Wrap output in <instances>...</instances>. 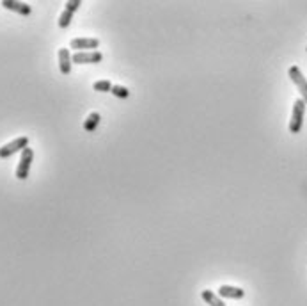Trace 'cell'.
Listing matches in <instances>:
<instances>
[{
	"label": "cell",
	"instance_id": "6da1fadb",
	"mask_svg": "<svg viewBox=\"0 0 307 306\" xmlns=\"http://www.w3.org/2000/svg\"><path fill=\"white\" fill-rule=\"evenodd\" d=\"M305 102L302 98H298L293 103V112H291V119H289V132L291 133H298L302 130V123H303V114H305Z\"/></svg>",
	"mask_w": 307,
	"mask_h": 306
},
{
	"label": "cell",
	"instance_id": "7a4b0ae2",
	"mask_svg": "<svg viewBox=\"0 0 307 306\" xmlns=\"http://www.w3.org/2000/svg\"><path fill=\"white\" fill-rule=\"evenodd\" d=\"M32 161H34V151H32V148H25L22 151V159H20L18 168H16V178L18 180H27L29 178Z\"/></svg>",
	"mask_w": 307,
	"mask_h": 306
},
{
	"label": "cell",
	"instance_id": "3957f363",
	"mask_svg": "<svg viewBox=\"0 0 307 306\" xmlns=\"http://www.w3.org/2000/svg\"><path fill=\"white\" fill-rule=\"evenodd\" d=\"M25 148H29V137L27 135H22V137L15 139V141L8 142L0 148V159H8L11 155H15L16 151H24Z\"/></svg>",
	"mask_w": 307,
	"mask_h": 306
},
{
	"label": "cell",
	"instance_id": "277c9868",
	"mask_svg": "<svg viewBox=\"0 0 307 306\" xmlns=\"http://www.w3.org/2000/svg\"><path fill=\"white\" fill-rule=\"evenodd\" d=\"M288 75H289V79L293 80V84L298 87L300 94H302V100L307 105V80H305V77H303L302 70H300L298 66H291L288 70Z\"/></svg>",
	"mask_w": 307,
	"mask_h": 306
},
{
	"label": "cell",
	"instance_id": "5b68a950",
	"mask_svg": "<svg viewBox=\"0 0 307 306\" xmlns=\"http://www.w3.org/2000/svg\"><path fill=\"white\" fill-rule=\"evenodd\" d=\"M98 47H100V40L96 38H75L70 43V48L77 52H94V48Z\"/></svg>",
	"mask_w": 307,
	"mask_h": 306
},
{
	"label": "cell",
	"instance_id": "8992f818",
	"mask_svg": "<svg viewBox=\"0 0 307 306\" xmlns=\"http://www.w3.org/2000/svg\"><path fill=\"white\" fill-rule=\"evenodd\" d=\"M103 61V54L98 50L94 52H77L73 55V63L77 64H98Z\"/></svg>",
	"mask_w": 307,
	"mask_h": 306
},
{
	"label": "cell",
	"instance_id": "52a82bcc",
	"mask_svg": "<svg viewBox=\"0 0 307 306\" xmlns=\"http://www.w3.org/2000/svg\"><path fill=\"white\" fill-rule=\"evenodd\" d=\"M0 6H4L8 11H15L22 16H29L32 13V8L25 2H18V0H4Z\"/></svg>",
	"mask_w": 307,
	"mask_h": 306
},
{
	"label": "cell",
	"instance_id": "ba28073f",
	"mask_svg": "<svg viewBox=\"0 0 307 306\" xmlns=\"http://www.w3.org/2000/svg\"><path fill=\"white\" fill-rule=\"evenodd\" d=\"M71 64H73V57L70 55V50H68V48H61V50H59V68H61V73L70 75Z\"/></svg>",
	"mask_w": 307,
	"mask_h": 306
},
{
	"label": "cell",
	"instance_id": "9c48e42d",
	"mask_svg": "<svg viewBox=\"0 0 307 306\" xmlns=\"http://www.w3.org/2000/svg\"><path fill=\"white\" fill-rule=\"evenodd\" d=\"M218 295L222 299H241L245 295V290L238 288V286H231V285H222L218 288Z\"/></svg>",
	"mask_w": 307,
	"mask_h": 306
},
{
	"label": "cell",
	"instance_id": "30bf717a",
	"mask_svg": "<svg viewBox=\"0 0 307 306\" xmlns=\"http://www.w3.org/2000/svg\"><path fill=\"white\" fill-rule=\"evenodd\" d=\"M201 297L204 302H208L210 306H227L226 302L222 301V297L218 294H215V292L211 290H202L201 292Z\"/></svg>",
	"mask_w": 307,
	"mask_h": 306
},
{
	"label": "cell",
	"instance_id": "8fae6325",
	"mask_svg": "<svg viewBox=\"0 0 307 306\" xmlns=\"http://www.w3.org/2000/svg\"><path fill=\"white\" fill-rule=\"evenodd\" d=\"M100 119H101L100 114H98V112H91L89 118L84 121V130H86V132H94V130H96V126L100 125Z\"/></svg>",
	"mask_w": 307,
	"mask_h": 306
},
{
	"label": "cell",
	"instance_id": "7c38bea8",
	"mask_svg": "<svg viewBox=\"0 0 307 306\" xmlns=\"http://www.w3.org/2000/svg\"><path fill=\"white\" fill-rule=\"evenodd\" d=\"M71 20H73V15H71L70 11H66V9H64V11L61 13V16H59V27H61V29L70 27Z\"/></svg>",
	"mask_w": 307,
	"mask_h": 306
},
{
	"label": "cell",
	"instance_id": "4fadbf2b",
	"mask_svg": "<svg viewBox=\"0 0 307 306\" xmlns=\"http://www.w3.org/2000/svg\"><path fill=\"white\" fill-rule=\"evenodd\" d=\"M110 93H112L116 98H128V96H130V91L126 89V87H123V86H112Z\"/></svg>",
	"mask_w": 307,
	"mask_h": 306
},
{
	"label": "cell",
	"instance_id": "5bb4252c",
	"mask_svg": "<svg viewBox=\"0 0 307 306\" xmlns=\"http://www.w3.org/2000/svg\"><path fill=\"white\" fill-rule=\"evenodd\" d=\"M94 91H100V93H109L110 89H112V84H110V80H98V82H94Z\"/></svg>",
	"mask_w": 307,
	"mask_h": 306
},
{
	"label": "cell",
	"instance_id": "9a60e30c",
	"mask_svg": "<svg viewBox=\"0 0 307 306\" xmlns=\"http://www.w3.org/2000/svg\"><path fill=\"white\" fill-rule=\"evenodd\" d=\"M80 6H82L80 0H68V2H66V11H70L71 15H73V13H77L78 9H80Z\"/></svg>",
	"mask_w": 307,
	"mask_h": 306
},
{
	"label": "cell",
	"instance_id": "2e32d148",
	"mask_svg": "<svg viewBox=\"0 0 307 306\" xmlns=\"http://www.w3.org/2000/svg\"><path fill=\"white\" fill-rule=\"evenodd\" d=\"M305 50H307V48H305Z\"/></svg>",
	"mask_w": 307,
	"mask_h": 306
}]
</instances>
